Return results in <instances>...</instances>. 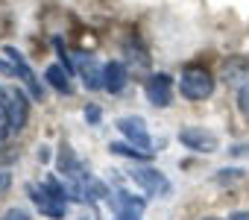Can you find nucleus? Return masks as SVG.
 Instances as JSON below:
<instances>
[{"label": "nucleus", "instance_id": "obj_21", "mask_svg": "<svg viewBox=\"0 0 249 220\" xmlns=\"http://www.w3.org/2000/svg\"><path fill=\"white\" fill-rule=\"evenodd\" d=\"M9 132H12V127H9V118H6V112H0V141H3Z\"/></svg>", "mask_w": 249, "mask_h": 220}, {"label": "nucleus", "instance_id": "obj_13", "mask_svg": "<svg viewBox=\"0 0 249 220\" xmlns=\"http://www.w3.org/2000/svg\"><path fill=\"white\" fill-rule=\"evenodd\" d=\"M79 73H82V82H85L88 91H100V88H103V68H100L91 56H82Z\"/></svg>", "mask_w": 249, "mask_h": 220}, {"label": "nucleus", "instance_id": "obj_25", "mask_svg": "<svg viewBox=\"0 0 249 220\" xmlns=\"http://www.w3.org/2000/svg\"><path fill=\"white\" fill-rule=\"evenodd\" d=\"M229 220H249V211H234Z\"/></svg>", "mask_w": 249, "mask_h": 220}, {"label": "nucleus", "instance_id": "obj_7", "mask_svg": "<svg viewBox=\"0 0 249 220\" xmlns=\"http://www.w3.org/2000/svg\"><path fill=\"white\" fill-rule=\"evenodd\" d=\"M3 53H6V59L15 65V76L30 88V94H33V100H44V88H41V82H38V76L33 73V68L27 65V59L18 53V47H3Z\"/></svg>", "mask_w": 249, "mask_h": 220}, {"label": "nucleus", "instance_id": "obj_15", "mask_svg": "<svg viewBox=\"0 0 249 220\" xmlns=\"http://www.w3.org/2000/svg\"><path fill=\"white\" fill-rule=\"evenodd\" d=\"M123 53L129 56V62H135V65H141V68H147V65H150V53H147V47H144L138 38L123 44Z\"/></svg>", "mask_w": 249, "mask_h": 220}, {"label": "nucleus", "instance_id": "obj_17", "mask_svg": "<svg viewBox=\"0 0 249 220\" xmlns=\"http://www.w3.org/2000/svg\"><path fill=\"white\" fill-rule=\"evenodd\" d=\"M220 185H226V182H237V179H243V170L240 167H223V170H217V176H214Z\"/></svg>", "mask_w": 249, "mask_h": 220}, {"label": "nucleus", "instance_id": "obj_8", "mask_svg": "<svg viewBox=\"0 0 249 220\" xmlns=\"http://www.w3.org/2000/svg\"><path fill=\"white\" fill-rule=\"evenodd\" d=\"M6 118H9V127H12V132H21L24 127H27V121H30V100H27V94L21 91V88H12L9 91V103H6Z\"/></svg>", "mask_w": 249, "mask_h": 220}, {"label": "nucleus", "instance_id": "obj_1", "mask_svg": "<svg viewBox=\"0 0 249 220\" xmlns=\"http://www.w3.org/2000/svg\"><path fill=\"white\" fill-rule=\"evenodd\" d=\"M24 191H27V197L36 202V208L44 217H50V220H62L65 217L71 197H68V185H62L56 176H47V182H41V185L30 182Z\"/></svg>", "mask_w": 249, "mask_h": 220}, {"label": "nucleus", "instance_id": "obj_28", "mask_svg": "<svg viewBox=\"0 0 249 220\" xmlns=\"http://www.w3.org/2000/svg\"><path fill=\"white\" fill-rule=\"evenodd\" d=\"M202 220H220V217H202Z\"/></svg>", "mask_w": 249, "mask_h": 220}, {"label": "nucleus", "instance_id": "obj_26", "mask_svg": "<svg viewBox=\"0 0 249 220\" xmlns=\"http://www.w3.org/2000/svg\"><path fill=\"white\" fill-rule=\"evenodd\" d=\"M38 159H41V162H47V159H50V153H47V147H41V150H38Z\"/></svg>", "mask_w": 249, "mask_h": 220}, {"label": "nucleus", "instance_id": "obj_10", "mask_svg": "<svg viewBox=\"0 0 249 220\" xmlns=\"http://www.w3.org/2000/svg\"><path fill=\"white\" fill-rule=\"evenodd\" d=\"M129 82V73H126V65L123 62H108L103 65V88L108 94H120Z\"/></svg>", "mask_w": 249, "mask_h": 220}, {"label": "nucleus", "instance_id": "obj_9", "mask_svg": "<svg viewBox=\"0 0 249 220\" xmlns=\"http://www.w3.org/2000/svg\"><path fill=\"white\" fill-rule=\"evenodd\" d=\"M56 165H59V173L68 179V182H85L91 173H85V167H82V162L76 159V153L71 150V144H65L62 141V147H59V156H56Z\"/></svg>", "mask_w": 249, "mask_h": 220}, {"label": "nucleus", "instance_id": "obj_6", "mask_svg": "<svg viewBox=\"0 0 249 220\" xmlns=\"http://www.w3.org/2000/svg\"><path fill=\"white\" fill-rule=\"evenodd\" d=\"M129 176L135 179V185H141V188H144L147 194H153V197H167V194L173 191L170 179H167L161 170H156V167H135Z\"/></svg>", "mask_w": 249, "mask_h": 220}, {"label": "nucleus", "instance_id": "obj_2", "mask_svg": "<svg viewBox=\"0 0 249 220\" xmlns=\"http://www.w3.org/2000/svg\"><path fill=\"white\" fill-rule=\"evenodd\" d=\"M214 76L205 71V68H185L182 71V79H179V91L185 100L191 103H199V100H208L214 94Z\"/></svg>", "mask_w": 249, "mask_h": 220}, {"label": "nucleus", "instance_id": "obj_18", "mask_svg": "<svg viewBox=\"0 0 249 220\" xmlns=\"http://www.w3.org/2000/svg\"><path fill=\"white\" fill-rule=\"evenodd\" d=\"M237 109H240V115L249 121V82L240 88V94H237Z\"/></svg>", "mask_w": 249, "mask_h": 220}, {"label": "nucleus", "instance_id": "obj_14", "mask_svg": "<svg viewBox=\"0 0 249 220\" xmlns=\"http://www.w3.org/2000/svg\"><path fill=\"white\" fill-rule=\"evenodd\" d=\"M108 153L111 156H126V159H135V162H150L153 153L135 147V144H108Z\"/></svg>", "mask_w": 249, "mask_h": 220}, {"label": "nucleus", "instance_id": "obj_23", "mask_svg": "<svg viewBox=\"0 0 249 220\" xmlns=\"http://www.w3.org/2000/svg\"><path fill=\"white\" fill-rule=\"evenodd\" d=\"M6 103H9V88H3V85H0V112L6 109Z\"/></svg>", "mask_w": 249, "mask_h": 220}, {"label": "nucleus", "instance_id": "obj_27", "mask_svg": "<svg viewBox=\"0 0 249 220\" xmlns=\"http://www.w3.org/2000/svg\"><path fill=\"white\" fill-rule=\"evenodd\" d=\"M9 185V173H0V188H6Z\"/></svg>", "mask_w": 249, "mask_h": 220}, {"label": "nucleus", "instance_id": "obj_19", "mask_svg": "<svg viewBox=\"0 0 249 220\" xmlns=\"http://www.w3.org/2000/svg\"><path fill=\"white\" fill-rule=\"evenodd\" d=\"M100 118H103L100 106H88V109H85V121H88V124H100Z\"/></svg>", "mask_w": 249, "mask_h": 220}, {"label": "nucleus", "instance_id": "obj_11", "mask_svg": "<svg viewBox=\"0 0 249 220\" xmlns=\"http://www.w3.org/2000/svg\"><path fill=\"white\" fill-rule=\"evenodd\" d=\"M108 202L114 205V211H126V214H141L147 208V200L144 197H135L129 191H114L108 197Z\"/></svg>", "mask_w": 249, "mask_h": 220}, {"label": "nucleus", "instance_id": "obj_16", "mask_svg": "<svg viewBox=\"0 0 249 220\" xmlns=\"http://www.w3.org/2000/svg\"><path fill=\"white\" fill-rule=\"evenodd\" d=\"M246 62H226V68H223V76H226V82H240L243 76H246Z\"/></svg>", "mask_w": 249, "mask_h": 220}, {"label": "nucleus", "instance_id": "obj_22", "mask_svg": "<svg viewBox=\"0 0 249 220\" xmlns=\"http://www.w3.org/2000/svg\"><path fill=\"white\" fill-rule=\"evenodd\" d=\"M229 156H249V144H234V147H229Z\"/></svg>", "mask_w": 249, "mask_h": 220}, {"label": "nucleus", "instance_id": "obj_5", "mask_svg": "<svg viewBox=\"0 0 249 220\" xmlns=\"http://www.w3.org/2000/svg\"><path fill=\"white\" fill-rule=\"evenodd\" d=\"M144 94L156 109H167L173 103V76L170 73H153L144 82Z\"/></svg>", "mask_w": 249, "mask_h": 220}, {"label": "nucleus", "instance_id": "obj_3", "mask_svg": "<svg viewBox=\"0 0 249 220\" xmlns=\"http://www.w3.org/2000/svg\"><path fill=\"white\" fill-rule=\"evenodd\" d=\"M179 144L194 150V153H217L220 150V138L214 132H208L205 127H182L179 129Z\"/></svg>", "mask_w": 249, "mask_h": 220}, {"label": "nucleus", "instance_id": "obj_24", "mask_svg": "<svg viewBox=\"0 0 249 220\" xmlns=\"http://www.w3.org/2000/svg\"><path fill=\"white\" fill-rule=\"evenodd\" d=\"M117 220H141V214H126V211H117Z\"/></svg>", "mask_w": 249, "mask_h": 220}, {"label": "nucleus", "instance_id": "obj_12", "mask_svg": "<svg viewBox=\"0 0 249 220\" xmlns=\"http://www.w3.org/2000/svg\"><path fill=\"white\" fill-rule=\"evenodd\" d=\"M44 79H47V85H50L53 91H59V94H73V82H71V73H68L65 65H50V68L44 71Z\"/></svg>", "mask_w": 249, "mask_h": 220}, {"label": "nucleus", "instance_id": "obj_4", "mask_svg": "<svg viewBox=\"0 0 249 220\" xmlns=\"http://www.w3.org/2000/svg\"><path fill=\"white\" fill-rule=\"evenodd\" d=\"M117 129L123 132V138H126L129 144H135V147L153 153V138H150V132H147L144 118H138V115H123V118H117Z\"/></svg>", "mask_w": 249, "mask_h": 220}, {"label": "nucleus", "instance_id": "obj_20", "mask_svg": "<svg viewBox=\"0 0 249 220\" xmlns=\"http://www.w3.org/2000/svg\"><path fill=\"white\" fill-rule=\"evenodd\" d=\"M3 220H30V214H27L24 208H9V211L3 214Z\"/></svg>", "mask_w": 249, "mask_h": 220}]
</instances>
